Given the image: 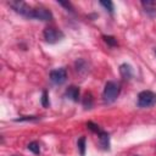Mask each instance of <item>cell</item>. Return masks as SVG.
Returning <instances> with one entry per match:
<instances>
[{
	"instance_id": "2e32d148",
	"label": "cell",
	"mask_w": 156,
	"mask_h": 156,
	"mask_svg": "<svg viewBox=\"0 0 156 156\" xmlns=\"http://www.w3.org/2000/svg\"><path fill=\"white\" fill-rule=\"evenodd\" d=\"M49 104H50V102H49V95H48V91L44 90L43 94H41V105H43L44 107H48Z\"/></svg>"
},
{
	"instance_id": "ffe728a7",
	"label": "cell",
	"mask_w": 156,
	"mask_h": 156,
	"mask_svg": "<svg viewBox=\"0 0 156 156\" xmlns=\"http://www.w3.org/2000/svg\"><path fill=\"white\" fill-rule=\"evenodd\" d=\"M58 4H60V5H62V6H65L66 9H69V11H72V6H71V4H69V2H63V1H58Z\"/></svg>"
},
{
	"instance_id": "8992f818",
	"label": "cell",
	"mask_w": 156,
	"mask_h": 156,
	"mask_svg": "<svg viewBox=\"0 0 156 156\" xmlns=\"http://www.w3.org/2000/svg\"><path fill=\"white\" fill-rule=\"evenodd\" d=\"M33 18L40 20V21H50V20H52V13L48 9L39 6L33 10Z\"/></svg>"
},
{
	"instance_id": "3957f363",
	"label": "cell",
	"mask_w": 156,
	"mask_h": 156,
	"mask_svg": "<svg viewBox=\"0 0 156 156\" xmlns=\"http://www.w3.org/2000/svg\"><path fill=\"white\" fill-rule=\"evenodd\" d=\"M9 5L20 15L27 17V18H33V10L30 6H28L24 1H20V0H12L9 1Z\"/></svg>"
},
{
	"instance_id": "277c9868",
	"label": "cell",
	"mask_w": 156,
	"mask_h": 156,
	"mask_svg": "<svg viewBox=\"0 0 156 156\" xmlns=\"http://www.w3.org/2000/svg\"><path fill=\"white\" fill-rule=\"evenodd\" d=\"M43 35L49 44H55L63 38V33L54 27H46L43 32Z\"/></svg>"
},
{
	"instance_id": "44dd1931",
	"label": "cell",
	"mask_w": 156,
	"mask_h": 156,
	"mask_svg": "<svg viewBox=\"0 0 156 156\" xmlns=\"http://www.w3.org/2000/svg\"><path fill=\"white\" fill-rule=\"evenodd\" d=\"M155 54H156V50H155Z\"/></svg>"
},
{
	"instance_id": "9c48e42d",
	"label": "cell",
	"mask_w": 156,
	"mask_h": 156,
	"mask_svg": "<svg viewBox=\"0 0 156 156\" xmlns=\"http://www.w3.org/2000/svg\"><path fill=\"white\" fill-rule=\"evenodd\" d=\"M119 73L124 79H130L133 77V68L128 63H122L119 66Z\"/></svg>"
},
{
	"instance_id": "e0dca14e",
	"label": "cell",
	"mask_w": 156,
	"mask_h": 156,
	"mask_svg": "<svg viewBox=\"0 0 156 156\" xmlns=\"http://www.w3.org/2000/svg\"><path fill=\"white\" fill-rule=\"evenodd\" d=\"M87 127H88V128H89V129H90L91 132H94V133H98V134H99V133L101 132L100 127H99L98 124L93 123V122H88V123H87Z\"/></svg>"
},
{
	"instance_id": "7c38bea8",
	"label": "cell",
	"mask_w": 156,
	"mask_h": 156,
	"mask_svg": "<svg viewBox=\"0 0 156 156\" xmlns=\"http://www.w3.org/2000/svg\"><path fill=\"white\" fill-rule=\"evenodd\" d=\"M77 146H78V150H79L80 156H84L85 155V136H80L78 139Z\"/></svg>"
},
{
	"instance_id": "9a60e30c",
	"label": "cell",
	"mask_w": 156,
	"mask_h": 156,
	"mask_svg": "<svg viewBox=\"0 0 156 156\" xmlns=\"http://www.w3.org/2000/svg\"><path fill=\"white\" fill-rule=\"evenodd\" d=\"M102 39L110 46H116L117 45V39L115 37H112V35H102Z\"/></svg>"
},
{
	"instance_id": "5bb4252c",
	"label": "cell",
	"mask_w": 156,
	"mask_h": 156,
	"mask_svg": "<svg viewBox=\"0 0 156 156\" xmlns=\"http://www.w3.org/2000/svg\"><path fill=\"white\" fill-rule=\"evenodd\" d=\"M100 5L101 6H104L110 13H113V10H115V6H113V2L112 1H110V0H101L100 1Z\"/></svg>"
},
{
	"instance_id": "30bf717a",
	"label": "cell",
	"mask_w": 156,
	"mask_h": 156,
	"mask_svg": "<svg viewBox=\"0 0 156 156\" xmlns=\"http://www.w3.org/2000/svg\"><path fill=\"white\" fill-rule=\"evenodd\" d=\"M99 141H100V146L104 150H108L110 149V135H108V133L101 130L99 133Z\"/></svg>"
},
{
	"instance_id": "4fadbf2b",
	"label": "cell",
	"mask_w": 156,
	"mask_h": 156,
	"mask_svg": "<svg viewBox=\"0 0 156 156\" xmlns=\"http://www.w3.org/2000/svg\"><path fill=\"white\" fill-rule=\"evenodd\" d=\"M27 147H28L29 151H32V152L35 154V155H39V154H40V146H39V144H38L37 141H32V143H29Z\"/></svg>"
},
{
	"instance_id": "6da1fadb",
	"label": "cell",
	"mask_w": 156,
	"mask_h": 156,
	"mask_svg": "<svg viewBox=\"0 0 156 156\" xmlns=\"http://www.w3.org/2000/svg\"><path fill=\"white\" fill-rule=\"evenodd\" d=\"M119 91H121V88L119 85L116 83V82H107L105 84V88H104V91H102V98H104V101L106 104H111L113 102L118 95H119Z\"/></svg>"
},
{
	"instance_id": "ac0fdd59",
	"label": "cell",
	"mask_w": 156,
	"mask_h": 156,
	"mask_svg": "<svg viewBox=\"0 0 156 156\" xmlns=\"http://www.w3.org/2000/svg\"><path fill=\"white\" fill-rule=\"evenodd\" d=\"M85 67H87V63H85L84 60H78V61H76V68H77V71L82 72Z\"/></svg>"
},
{
	"instance_id": "d6986e66",
	"label": "cell",
	"mask_w": 156,
	"mask_h": 156,
	"mask_svg": "<svg viewBox=\"0 0 156 156\" xmlns=\"http://www.w3.org/2000/svg\"><path fill=\"white\" fill-rule=\"evenodd\" d=\"M39 117H35V116H24V117H20V118H16L15 121L16 122H22V121H37Z\"/></svg>"
},
{
	"instance_id": "52a82bcc",
	"label": "cell",
	"mask_w": 156,
	"mask_h": 156,
	"mask_svg": "<svg viewBox=\"0 0 156 156\" xmlns=\"http://www.w3.org/2000/svg\"><path fill=\"white\" fill-rule=\"evenodd\" d=\"M79 94H80L79 88L76 87V85H69V87L66 89V96H67L68 99H71L72 101H74V102H77V101L79 100Z\"/></svg>"
},
{
	"instance_id": "8fae6325",
	"label": "cell",
	"mask_w": 156,
	"mask_h": 156,
	"mask_svg": "<svg viewBox=\"0 0 156 156\" xmlns=\"http://www.w3.org/2000/svg\"><path fill=\"white\" fill-rule=\"evenodd\" d=\"M83 105L85 108H91L93 107V96L90 93H87L83 98Z\"/></svg>"
},
{
	"instance_id": "7a4b0ae2",
	"label": "cell",
	"mask_w": 156,
	"mask_h": 156,
	"mask_svg": "<svg viewBox=\"0 0 156 156\" xmlns=\"http://www.w3.org/2000/svg\"><path fill=\"white\" fill-rule=\"evenodd\" d=\"M156 104V93L151 90H143L138 95V106L141 108L151 107Z\"/></svg>"
},
{
	"instance_id": "ba28073f",
	"label": "cell",
	"mask_w": 156,
	"mask_h": 156,
	"mask_svg": "<svg viewBox=\"0 0 156 156\" xmlns=\"http://www.w3.org/2000/svg\"><path fill=\"white\" fill-rule=\"evenodd\" d=\"M141 5H143L145 12H146L149 16L154 17V16L156 15V2H155V1H151V0H146V1H145V0H143V1H141Z\"/></svg>"
},
{
	"instance_id": "5b68a950",
	"label": "cell",
	"mask_w": 156,
	"mask_h": 156,
	"mask_svg": "<svg viewBox=\"0 0 156 156\" xmlns=\"http://www.w3.org/2000/svg\"><path fill=\"white\" fill-rule=\"evenodd\" d=\"M66 79H67V72L65 68H57L50 72V80L56 85L63 84Z\"/></svg>"
}]
</instances>
